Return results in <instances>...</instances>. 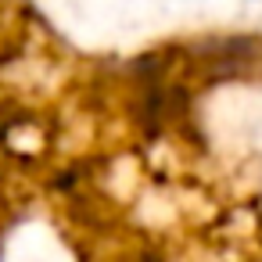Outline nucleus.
I'll return each mask as SVG.
<instances>
[{
	"mask_svg": "<svg viewBox=\"0 0 262 262\" xmlns=\"http://www.w3.org/2000/svg\"><path fill=\"white\" fill-rule=\"evenodd\" d=\"M180 76L187 86L248 83L262 76V40L248 33H212L180 43Z\"/></svg>",
	"mask_w": 262,
	"mask_h": 262,
	"instance_id": "obj_1",
	"label": "nucleus"
}]
</instances>
